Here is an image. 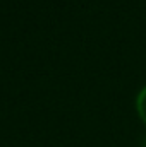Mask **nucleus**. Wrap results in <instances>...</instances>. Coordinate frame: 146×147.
I'll return each mask as SVG.
<instances>
[{"label":"nucleus","instance_id":"f257e3e1","mask_svg":"<svg viewBox=\"0 0 146 147\" xmlns=\"http://www.w3.org/2000/svg\"><path fill=\"white\" fill-rule=\"evenodd\" d=\"M136 113L146 123V84L139 89V92L136 96Z\"/></svg>","mask_w":146,"mask_h":147}]
</instances>
